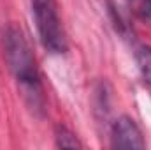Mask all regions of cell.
Segmentation results:
<instances>
[{"instance_id": "cell-3", "label": "cell", "mask_w": 151, "mask_h": 150, "mask_svg": "<svg viewBox=\"0 0 151 150\" xmlns=\"http://www.w3.org/2000/svg\"><path fill=\"white\" fill-rule=\"evenodd\" d=\"M111 145L114 149H144V138L134 118L123 115L111 127Z\"/></svg>"}, {"instance_id": "cell-5", "label": "cell", "mask_w": 151, "mask_h": 150, "mask_svg": "<svg viewBox=\"0 0 151 150\" xmlns=\"http://www.w3.org/2000/svg\"><path fill=\"white\" fill-rule=\"evenodd\" d=\"M135 60L139 66V71L144 78V81L151 87V48L148 46H141L135 51Z\"/></svg>"}, {"instance_id": "cell-2", "label": "cell", "mask_w": 151, "mask_h": 150, "mask_svg": "<svg viewBox=\"0 0 151 150\" xmlns=\"http://www.w3.org/2000/svg\"><path fill=\"white\" fill-rule=\"evenodd\" d=\"M42 46L55 55L67 51V39L56 9V0H30Z\"/></svg>"}, {"instance_id": "cell-6", "label": "cell", "mask_w": 151, "mask_h": 150, "mask_svg": "<svg viewBox=\"0 0 151 150\" xmlns=\"http://www.w3.org/2000/svg\"><path fill=\"white\" fill-rule=\"evenodd\" d=\"M128 9L142 21L151 20V0H125Z\"/></svg>"}, {"instance_id": "cell-4", "label": "cell", "mask_w": 151, "mask_h": 150, "mask_svg": "<svg viewBox=\"0 0 151 150\" xmlns=\"http://www.w3.org/2000/svg\"><path fill=\"white\" fill-rule=\"evenodd\" d=\"M55 141H56V147L60 149H83V143L77 140V136L62 124L55 127Z\"/></svg>"}, {"instance_id": "cell-1", "label": "cell", "mask_w": 151, "mask_h": 150, "mask_svg": "<svg viewBox=\"0 0 151 150\" xmlns=\"http://www.w3.org/2000/svg\"><path fill=\"white\" fill-rule=\"evenodd\" d=\"M4 51L7 66L18 81L25 103L35 115H42L46 108V97L37 62L27 37L14 25H9L4 32Z\"/></svg>"}]
</instances>
